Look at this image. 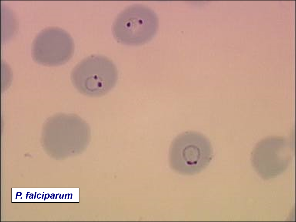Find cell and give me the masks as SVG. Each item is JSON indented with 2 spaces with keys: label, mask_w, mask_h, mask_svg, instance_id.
I'll return each mask as SVG.
<instances>
[{
  "label": "cell",
  "mask_w": 296,
  "mask_h": 222,
  "mask_svg": "<svg viewBox=\"0 0 296 222\" xmlns=\"http://www.w3.org/2000/svg\"><path fill=\"white\" fill-rule=\"evenodd\" d=\"M158 24L157 16L153 10L142 5H133L118 15L112 25V32L120 43L140 45L153 38Z\"/></svg>",
  "instance_id": "4"
},
{
  "label": "cell",
  "mask_w": 296,
  "mask_h": 222,
  "mask_svg": "<svg viewBox=\"0 0 296 222\" xmlns=\"http://www.w3.org/2000/svg\"><path fill=\"white\" fill-rule=\"evenodd\" d=\"M292 149L291 144L282 137L267 138L259 142L253 150L252 164L261 174L275 175L283 171L291 159Z\"/></svg>",
  "instance_id": "6"
},
{
  "label": "cell",
  "mask_w": 296,
  "mask_h": 222,
  "mask_svg": "<svg viewBox=\"0 0 296 222\" xmlns=\"http://www.w3.org/2000/svg\"><path fill=\"white\" fill-rule=\"evenodd\" d=\"M118 79L117 68L107 57L93 55L85 58L73 69L71 79L81 93L90 97L103 96L115 86Z\"/></svg>",
  "instance_id": "3"
},
{
  "label": "cell",
  "mask_w": 296,
  "mask_h": 222,
  "mask_svg": "<svg viewBox=\"0 0 296 222\" xmlns=\"http://www.w3.org/2000/svg\"><path fill=\"white\" fill-rule=\"evenodd\" d=\"M28 194H27V197H26V198H27V195Z\"/></svg>",
  "instance_id": "8"
},
{
  "label": "cell",
  "mask_w": 296,
  "mask_h": 222,
  "mask_svg": "<svg viewBox=\"0 0 296 222\" xmlns=\"http://www.w3.org/2000/svg\"><path fill=\"white\" fill-rule=\"evenodd\" d=\"M90 139L89 126L81 118L75 114L60 113L46 121L42 143L47 152L62 157L82 152Z\"/></svg>",
  "instance_id": "1"
},
{
  "label": "cell",
  "mask_w": 296,
  "mask_h": 222,
  "mask_svg": "<svg viewBox=\"0 0 296 222\" xmlns=\"http://www.w3.org/2000/svg\"><path fill=\"white\" fill-rule=\"evenodd\" d=\"M171 168L183 175L198 173L209 164L213 150L209 140L197 132L186 131L177 136L169 150Z\"/></svg>",
  "instance_id": "2"
},
{
  "label": "cell",
  "mask_w": 296,
  "mask_h": 222,
  "mask_svg": "<svg viewBox=\"0 0 296 222\" xmlns=\"http://www.w3.org/2000/svg\"><path fill=\"white\" fill-rule=\"evenodd\" d=\"M46 195H47V194H45V199H44V200H45V197H46Z\"/></svg>",
  "instance_id": "7"
},
{
  "label": "cell",
  "mask_w": 296,
  "mask_h": 222,
  "mask_svg": "<svg viewBox=\"0 0 296 222\" xmlns=\"http://www.w3.org/2000/svg\"><path fill=\"white\" fill-rule=\"evenodd\" d=\"M75 45L70 35L57 27L45 28L34 40L32 47L34 60L39 64L54 66L68 61L74 53Z\"/></svg>",
  "instance_id": "5"
},
{
  "label": "cell",
  "mask_w": 296,
  "mask_h": 222,
  "mask_svg": "<svg viewBox=\"0 0 296 222\" xmlns=\"http://www.w3.org/2000/svg\"><path fill=\"white\" fill-rule=\"evenodd\" d=\"M43 195H44V194H43L42 197V198H43Z\"/></svg>",
  "instance_id": "9"
}]
</instances>
